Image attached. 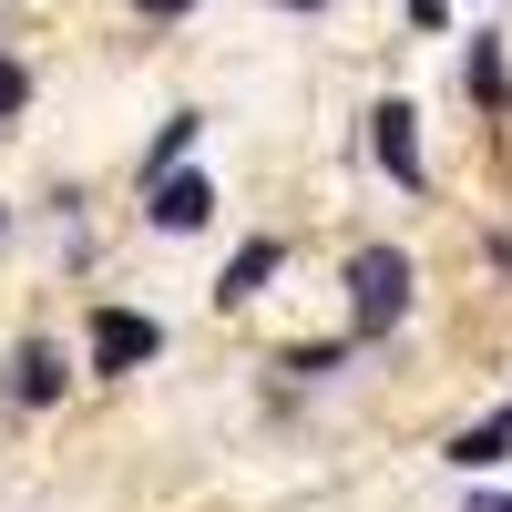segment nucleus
I'll use <instances>...</instances> for the list:
<instances>
[{
  "instance_id": "f257e3e1",
  "label": "nucleus",
  "mask_w": 512,
  "mask_h": 512,
  "mask_svg": "<svg viewBox=\"0 0 512 512\" xmlns=\"http://www.w3.org/2000/svg\"><path fill=\"white\" fill-rule=\"evenodd\" d=\"M410 256L400 246H359L349 256V318H359V338H390L400 318H410Z\"/></svg>"
},
{
  "instance_id": "f03ea898",
  "label": "nucleus",
  "mask_w": 512,
  "mask_h": 512,
  "mask_svg": "<svg viewBox=\"0 0 512 512\" xmlns=\"http://www.w3.org/2000/svg\"><path fill=\"white\" fill-rule=\"evenodd\" d=\"M144 359H164V328L144 308H93V349H82V369L123 379V369H144Z\"/></svg>"
},
{
  "instance_id": "7ed1b4c3",
  "label": "nucleus",
  "mask_w": 512,
  "mask_h": 512,
  "mask_svg": "<svg viewBox=\"0 0 512 512\" xmlns=\"http://www.w3.org/2000/svg\"><path fill=\"white\" fill-rule=\"evenodd\" d=\"M369 154H379V175H390L400 195H420V113H410L400 93L369 113Z\"/></svg>"
},
{
  "instance_id": "20e7f679",
  "label": "nucleus",
  "mask_w": 512,
  "mask_h": 512,
  "mask_svg": "<svg viewBox=\"0 0 512 512\" xmlns=\"http://www.w3.org/2000/svg\"><path fill=\"white\" fill-rule=\"evenodd\" d=\"M62 390H72V359L52 349V338H21V349H11V400L21 410H52Z\"/></svg>"
},
{
  "instance_id": "39448f33",
  "label": "nucleus",
  "mask_w": 512,
  "mask_h": 512,
  "mask_svg": "<svg viewBox=\"0 0 512 512\" xmlns=\"http://www.w3.org/2000/svg\"><path fill=\"white\" fill-rule=\"evenodd\" d=\"M154 205H144V216L164 226V236H195L205 216H216V185H205V175H185V164H175V175H164V185H144Z\"/></svg>"
},
{
  "instance_id": "423d86ee",
  "label": "nucleus",
  "mask_w": 512,
  "mask_h": 512,
  "mask_svg": "<svg viewBox=\"0 0 512 512\" xmlns=\"http://www.w3.org/2000/svg\"><path fill=\"white\" fill-rule=\"evenodd\" d=\"M267 277H277V236H246V246L226 256V277H216V308H246V297H267Z\"/></svg>"
},
{
  "instance_id": "0eeeda50",
  "label": "nucleus",
  "mask_w": 512,
  "mask_h": 512,
  "mask_svg": "<svg viewBox=\"0 0 512 512\" xmlns=\"http://www.w3.org/2000/svg\"><path fill=\"white\" fill-rule=\"evenodd\" d=\"M512 461V410H492V420H472V431L451 441V472H502Z\"/></svg>"
},
{
  "instance_id": "6e6552de",
  "label": "nucleus",
  "mask_w": 512,
  "mask_h": 512,
  "mask_svg": "<svg viewBox=\"0 0 512 512\" xmlns=\"http://www.w3.org/2000/svg\"><path fill=\"white\" fill-rule=\"evenodd\" d=\"M461 82H472V103H482V113H512V62H502V41H472Z\"/></svg>"
},
{
  "instance_id": "1a4fd4ad",
  "label": "nucleus",
  "mask_w": 512,
  "mask_h": 512,
  "mask_svg": "<svg viewBox=\"0 0 512 512\" xmlns=\"http://www.w3.org/2000/svg\"><path fill=\"white\" fill-rule=\"evenodd\" d=\"M185 154H195V113H175V123L154 134V154H144V185H164V175H175Z\"/></svg>"
},
{
  "instance_id": "9d476101",
  "label": "nucleus",
  "mask_w": 512,
  "mask_h": 512,
  "mask_svg": "<svg viewBox=\"0 0 512 512\" xmlns=\"http://www.w3.org/2000/svg\"><path fill=\"white\" fill-rule=\"evenodd\" d=\"M297 379H328V369H349V338H328V349H287Z\"/></svg>"
},
{
  "instance_id": "9b49d317",
  "label": "nucleus",
  "mask_w": 512,
  "mask_h": 512,
  "mask_svg": "<svg viewBox=\"0 0 512 512\" xmlns=\"http://www.w3.org/2000/svg\"><path fill=\"white\" fill-rule=\"evenodd\" d=\"M21 103H31V72H21V62H11V52H0V123H11V113H21Z\"/></svg>"
},
{
  "instance_id": "f8f14e48",
  "label": "nucleus",
  "mask_w": 512,
  "mask_h": 512,
  "mask_svg": "<svg viewBox=\"0 0 512 512\" xmlns=\"http://www.w3.org/2000/svg\"><path fill=\"white\" fill-rule=\"evenodd\" d=\"M134 11H144V21H185L195 0H134Z\"/></svg>"
},
{
  "instance_id": "ddd939ff",
  "label": "nucleus",
  "mask_w": 512,
  "mask_h": 512,
  "mask_svg": "<svg viewBox=\"0 0 512 512\" xmlns=\"http://www.w3.org/2000/svg\"><path fill=\"white\" fill-rule=\"evenodd\" d=\"M410 21H420V31H441V21H451V0H410Z\"/></svg>"
},
{
  "instance_id": "4468645a",
  "label": "nucleus",
  "mask_w": 512,
  "mask_h": 512,
  "mask_svg": "<svg viewBox=\"0 0 512 512\" xmlns=\"http://www.w3.org/2000/svg\"><path fill=\"white\" fill-rule=\"evenodd\" d=\"M472 512H512V492H472Z\"/></svg>"
},
{
  "instance_id": "2eb2a0df",
  "label": "nucleus",
  "mask_w": 512,
  "mask_h": 512,
  "mask_svg": "<svg viewBox=\"0 0 512 512\" xmlns=\"http://www.w3.org/2000/svg\"><path fill=\"white\" fill-rule=\"evenodd\" d=\"M287 11H318V0H287Z\"/></svg>"
},
{
  "instance_id": "dca6fc26",
  "label": "nucleus",
  "mask_w": 512,
  "mask_h": 512,
  "mask_svg": "<svg viewBox=\"0 0 512 512\" xmlns=\"http://www.w3.org/2000/svg\"><path fill=\"white\" fill-rule=\"evenodd\" d=\"M0 226H11V205H0Z\"/></svg>"
}]
</instances>
